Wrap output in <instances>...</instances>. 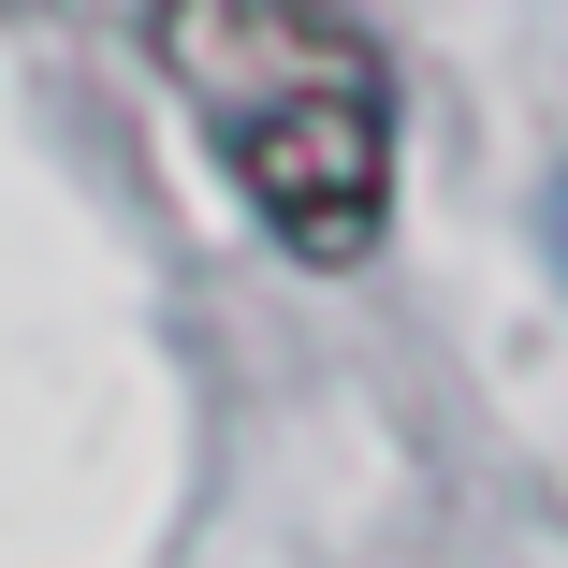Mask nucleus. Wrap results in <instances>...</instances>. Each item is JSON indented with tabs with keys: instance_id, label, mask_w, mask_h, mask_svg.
I'll return each instance as SVG.
<instances>
[{
	"instance_id": "1",
	"label": "nucleus",
	"mask_w": 568,
	"mask_h": 568,
	"mask_svg": "<svg viewBox=\"0 0 568 568\" xmlns=\"http://www.w3.org/2000/svg\"><path fill=\"white\" fill-rule=\"evenodd\" d=\"M146 59L306 277L379 263V234H394V59L365 44L351 0H146Z\"/></svg>"
},
{
	"instance_id": "2",
	"label": "nucleus",
	"mask_w": 568,
	"mask_h": 568,
	"mask_svg": "<svg viewBox=\"0 0 568 568\" xmlns=\"http://www.w3.org/2000/svg\"><path fill=\"white\" fill-rule=\"evenodd\" d=\"M554 263H568V175H554Z\"/></svg>"
}]
</instances>
